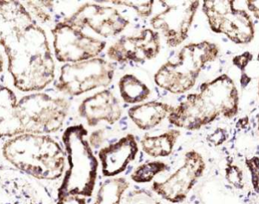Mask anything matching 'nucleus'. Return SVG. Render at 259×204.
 I'll return each instance as SVG.
<instances>
[{
	"label": "nucleus",
	"instance_id": "18",
	"mask_svg": "<svg viewBox=\"0 0 259 204\" xmlns=\"http://www.w3.org/2000/svg\"><path fill=\"white\" fill-rule=\"evenodd\" d=\"M18 103L15 93L7 87L0 85V138L22 135Z\"/></svg>",
	"mask_w": 259,
	"mask_h": 204
},
{
	"label": "nucleus",
	"instance_id": "5",
	"mask_svg": "<svg viewBox=\"0 0 259 204\" xmlns=\"http://www.w3.org/2000/svg\"><path fill=\"white\" fill-rule=\"evenodd\" d=\"M70 103L62 97L44 93L24 96L18 103L23 134L48 135L62 129L69 112Z\"/></svg>",
	"mask_w": 259,
	"mask_h": 204
},
{
	"label": "nucleus",
	"instance_id": "15",
	"mask_svg": "<svg viewBox=\"0 0 259 204\" xmlns=\"http://www.w3.org/2000/svg\"><path fill=\"white\" fill-rule=\"evenodd\" d=\"M201 94L226 118H232L239 111V94L234 80L224 74L200 87Z\"/></svg>",
	"mask_w": 259,
	"mask_h": 204
},
{
	"label": "nucleus",
	"instance_id": "19",
	"mask_svg": "<svg viewBox=\"0 0 259 204\" xmlns=\"http://www.w3.org/2000/svg\"><path fill=\"white\" fill-rule=\"evenodd\" d=\"M173 109L174 106L167 103L150 101L130 108L128 115L140 130L148 131L161 124Z\"/></svg>",
	"mask_w": 259,
	"mask_h": 204
},
{
	"label": "nucleus",
	"instance_id": "24",
	"mask_svg": "<svg viewBox=\"0 0 259 204\" xmlns=\"http://www.w3.org/2000/svg\"><path fill=\"white\" fill-rule=\"evenodd\" d=\"M51 1H29L26 2L24 7L40 22L47 23L51 21L52 16L50 11L53 6Z\"/></svg>",
	"mask_w": 259,
	"mask_h": 204
},
{
	"label": "nucleus",
	"instance_id": "21",
	"mask_svg": "<svg viewBox=\"0 0 259 204\" xmlns=\"http://www.w3.org/2000/svg\"><path fill=\"white\" fill-rule=\"evenodd\" d=\"M130 185L125 178H109L99 188L94 204H121Z\"/></svg>",
	"mask_w": 259,
	"mask_h": 204
},
{
	"label": "nucleus",
	"instance_id": "26",
	"mask_svg": "<svg viewBox=\"0 0 259 204\" xmlns=\"http://www.w3.org/2000/svg\"><path fill=\"white\" fill-rule=\"evenodd\" d=\"M110 3L117 6H124L134 9L137 15L142 18L149 17L152 14V8H153L154 1H111Z\"/></svg>",
	"mask_w": 259,
	"mask_h": 204
},
{
	"label": "nucleus",
	"instance_id": "16",
	"mask_svg": "<svg viewBox=\"0 0 259 204\" xmlns=\"http://www.w3.org/2000/svg\"><path fill=\"white\" fill-rule=\"evenodd\" d=\"M80 117L90 127H96L101 121L115 124L122 115L119 100L109 90H103L83 100L78 108Z\"/></svg>",
	"mask_w": 259,
	"mask_h": 204
},
{
	"label": "nucleus",
	"instance_id": "20",
	"mask_svg": "<svg viewBox=\"0 0 259 204\" xmlns=\"http://www.w3.org/2000/svg\"><path fill=\"white\" fill-rule=\"evenodd\" d=\"M181 135V131L176 129L167 131L156 136L145 135L140 141L142 150L151 157L170 156Z\"/></svg>",
	"mask_w": 259,
	"mask_h": 204
},
{
	"label": "nucleus",
	"instance_id": "14",
	"mask_svg": "<svg viewBox=\"0 0 259 204\" xmlns=\"http://www.w3.org/2000/svg\"><path fill=\"white\" fill-rule=\"evenodd\" d=\"M0 204H47L41 188L14 170H0Z\"/></svg>",
	"mask_w": 259,
	"mask_h": 204
},
{
	"label": "nucleus",
	"instance_id": "7",
	"mask_svg": "<svg viewBox=\"0 0 259 204\" xmlns=\"http://www.w3.org/2000/svg\"><path fill=\"white\" fill-rule=\"evenodd\" d=\"M235 1L205 0L202 11L210 28L216 33L228 36L237 44H247L255 37V24L244 9H237Z\"/></svg>",
	"mask_w": 259,
	"mask_h": 204
},
{
	"label": "nucleus",
	"instance_id": "13",
	"mask_svg": "<svg viewBox=\"0 0 259 204\" xmlns=\"http://www.w3.org/2000/svg\"><path fill=\"white\" fill-rule=\"evenodd\" d=\"M219 113L200 93L187 95L185 100L174 107L167 118L180 129L197 131L214 121Z\"/></svg>",
	"mask_w": 259,
	"mask_h": 204
},
{
	"label": "nucleus",
	"instance_id": "12",
	"mask_svg": "<svg viewBox=\"0 0 259 204\" xmlns=\"http://www.w3.org/2000/svg\"><path fill=\"white\" fill-rule=\"evenodd\" d=\"M161 50L159 33L144 29L138 35L125 36L118 39L107 50L109 59L118 63H143L155 59Z\"/></svg>",
	"mask_w": 259,
	"mask_h": 204
},
{
	"label": "nucleus",
	"instance_id": "1",
	"mask_svg": "<svg viewBox=\"0 0 259 204\" xmlns=\"http://www.w3.org/2000/svg\"><path fill=\"white\" fill-rule=\"evenodd\" d=\"M0 44L19 91H41L54 80L55 62L46 32L20 2L0 1Z\"/></svg>",
	"mask_w": 259,
	"mask_h": 204
},
{
	"label": "nucleus",
	"instance_id": "29",
	"mask_svg": "<svg viewBox=\"0 0 259 204\" xmlns=\"http://www.w3.org/2000/svg\"><path fill=\"white\" fill-rule=\"evenodd\" d=\"M58 204H87V197L73 194H64L59 197Z\"/></svg>",
	"mask_w": 259,
	"mask_h": 204
},
{
	"label": "nucleus",
	"instance_id": "34",
	"mask_svg": "<svg viewBox=\"0 0 259 204\" xmlns=\"http://www.w3.org/2000/svg\"><path fill=\"white\" fill-rule=\"evenodd\" d=\"M258 62H259V53H258Z\"/></svg>",
	"mask_w": 259,
	"mask_h": 204
},
{
	"label": "nucleus",
	"instance_id": "4",
	"mask_svg": "<svg viewBox=\"0 0 259 204\" xmlns=\"http://www.w3.org/2000/svg\"><path fill=\"white\" fill-rule=\"evenodd\" d=\"M219 55V47L213 43L187 44L178 53L177 61H168L158 70L154 80L159 88L171 94H184L194 87L205 65L214 62Z\"/></svg>",
	"mask_w": 259,
	"mask_h": 204
},
{
	"label": "nucleus",
	"instance_id": "17",
	"mask_svg": "<svg viewBox=\"0 0 259 204\" xmlns=\"http://www.w3.org/2000/svg\"><path fill=\"white\" fill-rule=\"evenodd\" d=\"M138 152L137 140L131 134L100 149L98 156L103 176L113 178L124 173L129 164L135 160Z\"/></svg>",
	"mask_w": 259,
	"mask_h": 204
},
{
	"label": "nucleus",
	"instance_id": "11",
	"mask_svg": "<svg viewBox=\"0 0 259 204\" xmlns=\"http://www.w3.org/2000/svg\"><path fill=\"white\" fill-rule=\"evenodd\" d=\"M65 20L81 30L89 27L103 37L117 36L130 24L118 9L96 3L83 4Z\"/></svg>",
	"mask_w": 259,
	"mask_h": 204
},
{
	"label": "nucleus",
	"instance_id": "27",
	"mask_svg": "<svg viewBox=\"0 0 259 204\" xmlns=\"http://www.w3.org/2000/svg\"><path fill=\"white\" fill-rule=\"evenodd\" d=\"M226 178L230 184L235 188H242L243 183V172L236 166H230L226 169Z\"/></svg>",
	"mask_w": 259,
	"mask_h": 204
},
{
	"label": "nucleus",
	"instance_id": "6",
	"mask_svg": "<svg viewBox=\"0 0 259 204\" xmlns=\"http://www.w3.org/2000/svg\"><path fill=\"white\" fill-rule=\"evenodd\" d=\"M115 67L101 58H94L76 63H67L61 68L56 85L58 91L71 96H80L112 83Z\"/></svg>",
	"mask_w": 259,
	"mask_h": 204
},
{
	"label": "nucleus",
	"instance_id": "25",
	"mask_svg": "<svg viewBox=\"0 0 259 204\" xmlns=\"http://www.w3.org/2000/svg\"><path fill=\"white\" fill-rule=\"evenodd\" d=\"M124 204H161L153 193L146 189L133 190L127 193Z\"/></svg>",
	"mask_w": 259,
	"mask_h": 204
},
{
	"label": "nucleus",
	"instance_id": "32",
	"mask_svg": "<svg viewBox=\"0 0 259 204\" xmlns=\"http://www.w3.org/2000/svg\"><path fill=\"white\" fill-rule=\"evenodd\" d=\"M258 136H259V118L258 119Z\"/></svg>",
	"mask_w": 259,
	"mask_h": 204
},
{
	"label": "nucleus",
	"instance_id": "22",
	"mask_svg": "<svg viewBox=\"0 0 259 204\" xmlns=\"http://www.w3.org/2000/svg\"><path fill=\"white\" fill-rule=\"evenodd\" d=\"M120 94L124 103L137 104L147 100L150 89L134 74H127L121 77L118 83Z\"/></svg>",
	"mask_w": 259,
	"mask_h": 204
},
{
	"label": "nucleus",
	"instance_id": "33",
	"mask_svg": "<svg viewBox=\"0 0 259 204\" xmlns=\"http://www.w3.org/2000/svg\"><path fill=\"white\" fill-rule=\"evenodd\" d=\"M258 95L259 97V80H258Z\"/></svg>",
	"mask_w": 259,
	"mask_h": 204
},
{
	"label": "nucleus",
	"instance_id": "28",
	"mask_svg": "<svg viewBox=\"0 0 259 204\" xmlns=\"http://www.w3.org/2000/svg\"><path fill=\"white\" fill-rule=\"evenodd\" d=\"M106 130L104 129H98V130L95 131L90 135L89 139H88L90 145L92 148H100L104 144L105 141H106Z\"/></svg>",
	"mask_w": 259,
	"mask_h": 204
},
{
	"label": "nucleus",
	"instance_id": "23",
	"mask_svg": "<svg viewBox=\"0 0 259 204\" xmlns=\"http://www.w3.org/2000/svg\"><path fill=\"white\" fill-rule=\"evenodd\" d=\"M168 166L162 161L156 160L145 162L139 166L131 174V180L136 183L144 184L152 182L155 176L164 173Z\"/></svg>",
	"mask_w": 259,
	"mask_h": 204
},
{
	"label": "nucleus",
	"instance_id": "10",
	"mask_svg": "<svg viewBox=\"0 0 259 204\" xmlns=\"http://www.w3.org/2000/svg\"><path fill=\"white\" fill-rule=\"evenodd\" d=\"M199 1H183L172 4L152 17L151 25L162 33L169 47L181 45L188 37Z\"/></svg>",
	"mask_w": 259,
	"mask_h": 204
},
{
	"label": "nucleus",
	"instance_id": "9",
	"mask_svg": "<svg viewBox=\"0 0 259 204\" xmlns=\"http://www.w3.org/2000/svg\"><path fill=\"white\" fill-rule=\"evenodd\" d=\"M205 168L202 154L196 150H190L185 153L184 164L176 172L164 182H153L152 191L169 203H182L203 176Z\"/></svg>",
	"mask_w": 259,
	"mask_h": 204
},
{
	"label": "nucleus",
	"instance_id": "3",
	"mask_svg": "<svg viewBox=\"0 0 259 204\" xmlns=\"http://www.w3.org/2000/svg\"><path fill=\"white\" fill-rule=\"evenodd\" d=\"M88 132L81 125L68 128L63 141L68 154V170L62 184L64 194L90 197L97 183L99 162L88 140Z\"/></svg>",
	"mask_w": 259,
	"mask_h": 204
},
{
	"label": "nucleus",
	"instance_id": "31",
	"mask_svg": "<svg viewBox=\"0 0 259 204\" xmlns=\"http://www.w3.org/2000/svg\"><path fill=\"white\" fill-rule=\"evenodd\" d=\"M3 63H4V62H3V56H2L1 53H0V74H1L3 71Z\"/></svg>",
	"mask_w": 259,
	"mask_h": 204
},
{
	"label": "nucleus",
	"instance_id": "30",
	"mask_svg": "<svg viewBox=\"0 0 259 204\" xmlns=\"http://www.w3.org/2000/svg\"><path fill=\"white\" fill-rule=\"evenodd\" d=\"M248 9L252 12V15L259 20V0H249L246 1Z\"/></svg>",
	"mask_w": 259,
	"mask_h": 204
},
{
	"label": "nucleus",
	"instance_id": "8",
	"mask_svg": "<svg viewBox=\"0 0 259 204\" xmlns=\"http://www.w3.org/2000/svg\"><path fill=\"white\" fill-rule=\"evenodd\" d=\"M55 56L59 62L76 63L94 59L106 48V43L83 33L65 19L52 30Z\"/></svg>",
	"mask_w": 259,
	"mask_h": 204
},
{
	"label": "nucleus",
	"instance_id": "2",
	"mask_svg": "<svg viewBox=\"0 0 259 204\" xmlns=\"http://www.w3.org/2000/svg\"><path fill=\"white\" fill-rule=\"evenodd\" d=\"M3 153L15 168L39 180L60 179L66 165L63 150L48 135H17L6 141Z\"/></svg>",
	"mask_w": 259,
	"mask_h": 204
}]
</instances>
